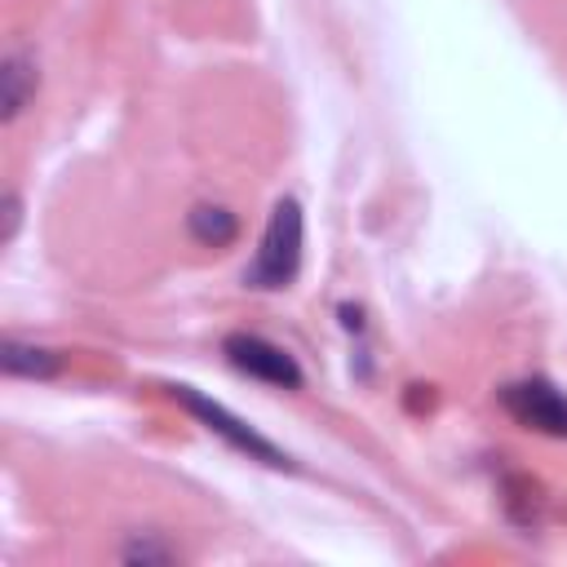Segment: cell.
<instances>
[{
	"mask_svg": "<svg viewBox=\"0 0 567 567\" xmlns=\"http://www.w3.org/2000/svg\"><path fill=\"white\" fill-rule=\"evenodd\" d=\"M0 89H4V120L13 124L27 111V102L35 97V62L27 53H9L4 71H0Z\"/></svg>",
	"mask_w": 567,
	"mask_h": 567,
	"instance_id": "5b68a950",
	"label": "cell"
},
{
	"mask_svg": "<svg viewBox=\"0 0 567 567\" xmlns=\"http://www.w3.org/2000/svg\"><path fill=\"white\" fill-rule=\"evenodd\" d=\"M501 408L527 425V430H540V434H554V439H567V394L558 385H549L545 377H527V381H509L496 390Z\"/></svg>",
	"mask_w": 567,
	"mask_h": 567,
	"instance_id": "3957f363",
	"label": "cell"
},
{
	"mask_svg": "<svg viewBox=\"0 0 567 567\" xmlns=\"http://www.w3.org/2000/svg\"><path fill=\"white\" fill-rule=\"evenodd\" d=\"M173 399L195 416V421H204V430H213V434H221L235 452H244V456H252V461H261V465H270V470H292V461H288V452H279L270 439H261L252 425H244L235 412H226L221 403H213V399H204L199 390H190V385H177L173 390Z\"/></svg>",
	"mask_w": 567,
	"mask_h": 567,
	"instance_id": "7a4b0ae2",
	"label": "cell"
},
{
	"mask_svg": "<svg viewBox=\"0 0 567 567\" xmlns=\"http://www.w3.org/2000/svg\"><path fill=\"white\" fill-rule=\"evenodd\" d=\"M13 230H18V195L4 199V239H13Z\"/></svg>",
	"mask_w": 567,
	"mask_h": 567,
	"instance_id": "9c48e42d",
	"label": "cell"
},
{
	"mask_svg": "<svg viewBox=\"0 0 567 567\" xmlns=\"http://www.w3.org/2000/svg\"><path fill=\"white\" fill-rule=\"evenodd\" d=\"M221 350H226L230 368H239L244 377L279 385V390H301V368L284 346H275L266 337H252V332H230Z\"/></svg>",
	"mask_w": 567,
	"mask_h": 567,
	"instance_id": "277c9868",
	"label": "cell"
},
{
	"mask_svg": "<svg viewBox=\"0 0 567 567\" xmlns=\"http://www.w3.org/2000/svg\"><path fill=\"white\" fill-rule=\"evenodd\" d=\"M301 244H306V217H301V204L297 199H279L270 208V221H266V235H261V248L257 257L248 261L244 270V284L248 288H288L301 270Z\"/></svg>",
	"mask_w": 567,
	"mask_h": 567,
	"instance_id": "6da1fadb",
	"label": "cell"
},
{
	"mask_svg": "<svg viewBox=\"0 0 567 567\" xmlns=\"http://www.w3.org/2000/svg\"><path fill=\"white\" fill-rule=\"evenodd\" d=\"M186 230H190V239H199L204 248H226V244L239 235V221H235V213L221 208V204H195V208L186 213Z\"/></svg>",
	"mask_w": 567,
	"mask_h": 567,
	"instance_id": "8992f818",
	"label": "cell"
},
{
	"mask_svg": "<svg viewBox=\"0 0 567 567\" xmlns=\"http://www.w3.org/2000/svg\"><path fill=\"white\" fill-rule=\"evenodd\" d=\"M124 558L128 563H168V558H177L168 545H151V540H137V545H124Z\"/></svg>",
	"mask_w": 567,
	"mask_h": 567,
	"instance_id": "ba28073f",
	"label": "cell"
},
{
	"mask_svg": "<svg viewBox=\"0 0 567 567\" xmlns=\"http://www.w3.org/2000/svg\"><path fill=\"white\" fill-rule=\"evenodd\" d=\"M0 363H4V372H9V377H35V381H44V377H53V372H58V354H53V350H40V346L13 341V337L4 341Z\"/></svg>",
	"mask_w": 567,
	"mask_h": 567,
	"instance_id": "52a82bcc",
	"label": "cell"
}]
</instances>
